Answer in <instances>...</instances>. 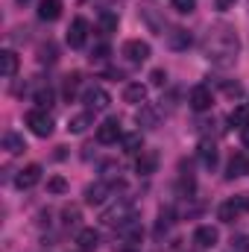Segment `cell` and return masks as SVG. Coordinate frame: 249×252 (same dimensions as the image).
<instances>
[{
	"mask_svg": "<svg viewBox=\"0 0 249 252\" xmlns=\"http://www.w3.org/2000/svg\"><path fill=\"white\" fill-rule=\"evenodd\" d=\"M202 53L214 67H232L238 62V53H241V38L232 27L217 24L208 30V35L202 41Z\"/></svg>",
	"mask_w": 249,
	"mask_h": 252,
	"instance_id": "1",
	"label": "cell"
},
{
	"mask_svg": "<svg viewBox=\"0 0 249 252\" xmlns=\"http://www.w3.org/2000/svg\"><path fill=\"white\" fill-rule=\"evenodd\" d=\"M244 214H249V193H238V196L226 199V202L217 208V217H220L223 223H235V220H241Z\"/></svg>",
	"mask_w": 249,
	"mask_h": 252,
	"instance_id": "2",
	"label": "cell"
},
{
	"mask_svg": "<svg viewBox=\"0 0 249 252\" xmlns=\"http://www.w3.org/2000/svg\"><path fill=\"white\" fill-rule=\"evenodd\" d=\"M27 126H30L32 135H38V138H50V135H53V118H50L47 109H32V112H27Z\"/></svg>",
	"mask_w": 249,
	"mask_h": 252,
	"instance_id": "3",
	"label": "cell"
},
{
	"mask_svg": "<svg viewBox=\"0 0 249 252\" xmlns=\"http://www.w3.org/2000/svg\"><path fill=\"white\" fill-rule=\"evenodd\" d=\"M82 103H85L88 112H106L109 103H112V97H109V91L103 85H88L82 91Z\"/></svg>",
	"mask_w": 249,
	"mask_h": 252,
	"instance_id": "4",
	"label": "cell"
},
{
	"mask_svg": "<svg viewBox=\"0 0 249 252\" xmlns=\"http://www.w3.org/2000/svg\"><path fill=\"white\" fill-rule=\"evenodd\" d=\"M187 103H190L193 112H208L214 106V94H211L208 85H193L190 94H187Z\"/></svg>",
	"mask_w": 249,
	"mask_h": 252,
	"instance_id": "5",
	"label": "cell"
},
{
	"mask_svg": "<svg viewBox=\"0 0 249 252\" xmlns=\"http://www.w3.org/2000/svg\"><path fill=\"white\" fill-rule=\"evenodd\" d=\"M85 41H88V21L85 18H73L70 27H67V44L73 50H82Z\"/></svg>",
	"mask_w": 249,
	"mask_h": 252,
	"instance_id": "6",
	"label": "cell"
},
{
	"mask_svg": "<svg viewBox=\"0 0 249 252\" xmlns=\"http://www.w3.org/2000/svg\"><path fill=\"white\" fill-rule=\"evenodd\" d=\"M129 217H132V202H129V199H124V202H118V205L106 208L100 220H103L106 226H121V223H126Z\"/></svg>",
	"mask_w": 249,
	"mask_h": 252,
	"instance_id": "7",
	"label": "cell"
},
{
	"mask_svg": "<svg viewBox=\"0 0 249 252\" xmlns=\"http://www.w3.org/2000/svg\"><path fill=\"white\" fill-rule=\"evenodd\" d=\"M150 53H153V50H150V44H147V41H141V38H129V41L124 44V56L132 64L147 62V59H150Z\"/></svg>",
	"mask_w": 249,
	"mask_h": 252,
	"instance_id": "8",
	"label": "cell"
},
{
	"mask_svg": "<svg viewBox=\"0 0 249 252\" xmlns=\"http://www.w3.org/2000/svg\"><path fill=\"white\" fill-rule=\"evenodd\" d=\"M118 138H124V129H121V121L118 118H109L97 126V141L100 144H115Z\"/></svg>",
	"mask_w": 249,
	"mask_h": 252,
	"instance_id": "9",
	"label": "cell"
},
{
	"mask_svg": "<svg viewBox=\"0 0 249 252\" xmlns=\"http://www.w3.org/2000/svg\"><path fill=\"white\" fill-rule=\"evenodd\" d=\"M41 182V164H27L24 170H18V176H15V185L21 190L32 188V185H38Z\"/></svg>",
	"mask_w": 249,
	"mask_h": 252,
	"instance_id": "10",
	"label": "cell"
},
{
	"mask_svg": "<svg viewBox=\"0 0 249 252\" xmlns=\"http://www.w3.org/2000/svg\"><path fill=\"white\" fill-rule=\"evenodd\" d=\"M249 173V156L247 153H235L226 164V179H241Z\"/></svg>",
	"mask_w": 249,
	"mask_h": 252,
	"instance_id": "11",
	"label": "cell"
},
{
	"mask_svg": "<svg viewBox=\"0 0 249 252\" xmlns=\"http://www.w3.org/2000/svg\"><path fill=\"white\" fill-rule=\"evenodd\" d=\"M135 170H138L141 176H150V173H156V170H158V153H156V150H141Z\"/></svg>",
	"mask_w": 249,
	"mask_h": 252,
	"instance_id": "12",
	"label": "cell"
},
{
	"mask_svg": "<svg viewBox=\"0 0 249 252\" xmlns=\"http://www.w3.org/2000/svg\"><path fill=\"white\" fill-rule=\"evenodd\" d=\"M217 241H220V235H217V229H214V226H199V229L193 232V244H196V247H202V250L217 247Z\"/></svg>",
	"mask_w": 249,
	"mask_h": 252,
	"instance_id": "13",
	"label": "cell"
},
{
	"mask_svg": "<svg viewBox=\"0 0 249 252\" xmlns=\"http://www.w3.org/2000/svg\"><path fill=\"white\" fill-rule=\"evenodd\" d=\"M109 190H112L109 182H94V185L85 188V202H88V205H103L106 196H109Z\"/></svg>",
	"mask_w": 249,
	"mask_h": 252,
	"instance_id": "14",
	"label": "cell"
},
{
	"mask_svg": "<svg viewBox=\"0 0 249 252\" xmlns=\"http://www.w3.org/2000/svg\"><path fill=\"white\" fill-rule=\"evenodd\" d=\"M118 235H121L124 241H141V238H144L141 220H138V217H129L126 223H121V226H118Z\"/></svg>",
	"mask_w": 249,
	"mask_h": 252,
	"instance_id": "15",
	"label": "cell"
},
{
	"mask_svg": "<svg viewBox=\"0 0 249 252\" xmlns=\"http://www.w3.org/2000/svg\"><path fill=\"white\" fill-rule=\"evenodd\" d=\"M3 150H6L9 156H21V153L27 150L24 135H18V132H3Z\"/></svg>",
	"mask_w": 249,
	"mask_h": 252,
	"instance_id": "16",
	"label": "cell"
},
{
	"mask_svg": "<svg viewBox=\"0 0 249 252\" xmlns=\"http://www.w3.org/2000/svg\"><path fill=\"white\" fill-rule=\"evenodd\" d=\"M62 0H38V18L41 21H59Z\"/></svg>",
	"mask_w": 249,
	"mask_h": 252,
	"instance_id": "17",
	"label": "cell"
},
{
	"mask_svg": "<svg viewBox=\"0 0 249 252\" xmlns=\"http://www.w3.org/2000/svg\"><path fill=\"white\" fill-rule=\"evenodd\" d=\"M167 47H170V50H187V47H190V32L182 30V27L170 30V32H167Z\"/></svg>",
	"mask_w": 249,
	"mask_h": 252,
	"instance_id": "18",
	"label": "cell"
},
{
	"mask_svg": "<svg viewBox=\"0 0 249 252\" xmlns=\"http://www.w3.org/2000/svg\"><path fill=\"white\" fill-rule=\"evenodd\" d=\"M124 100L126 103H132V106H144V100H147V85H141V82L126 85L124 88Z\"/></svg>",
	"mask_w": 249,
	"mask_h": 252,
	"instance_id": "19",
	"label": "cell"
},
{
	"mask_svg": "<svg viewBox=\"0 0 249 252\" xmlns=\"http://www.w3.org/2000/svg\"><path fill=\"white\" fill-rule=\"evenodd\" d=\"M76 244H79L82 252H94L100 247V232H97V229H82L79 238H76Z\"/></svg>",
	"mask_w": 249,
	"mask_h": 252,
	"instance_id": "20",
	"label": "cell"
},
{
	"mask_svg": "<svg viewBox=\"0 0 249 252\" xmlns=\"http://www.w3.org/2000/svg\"><path fill=\"white\" fill-rule=\"evenodd\" d=\"M199 161H202L205 170H214L217 167V147L211 141H202L199 144Z\"/></svg>",
	"mask_w": 249,
	"mask_h": 252,
	"instance_id": "21",
	"label": "cell"
},
{
	"mask_svg": "<svg viewBox=\"0 0 249 252\" xmlns=\"http://www.w3.org/2000/svg\"><path fill=\"white\" fill-rule=\"evenodd\" d=\"M0 73H3L6 79H12V76L18 73V56H15L12 50H3V53H0Z\"/></svg>",
	"mask_w": 249,
	"mask_h": 252,
	"instance_id": "22",
	"label": "cell"
},
{
	"mask_svg": "<svg viewBox=\"0 0 249 252\" xmlns=\"http://www.w3.org/2000/svg\"><path fill=\"white\" fill-rule=\"evenodd\" d=\"M94 124V118H91V112H79V115H73L70 118V124H67V129L73 132V135H82L88 126Z\"/></svg>",
	"mask_w": 249,
	"mask_h": 252,
	"instance_id": "23",
	"label": "cell"
},
{
	"mask_svg": "<svg viewBox=\"0 0 249 252\" xmlns=\"http://www.w3.org/2000/svg\"><path fill=\"white\" fill-rule=\"evenodd\" d=\"M229 124L238 126V129L249 126V109H247V106H235V109L229 112Z\"/></svg>",
	"mask_w": 249,
	"mask_h": 252,
	"instance_id": "24",
	"label": "cell"
},
{
	"mask_svg": "<svg viewBox=\"0 0 249 252\" xmlns=\"http://www.w3.org/2000/svg\"><path fill=\"white\" fill-rule=\"evenodd\" d=\"M53 97H56V94H53L50 85H38V88H35V103H38V109H50V106H53Z\"/></svg>",
	"mask_w": 249,
	"mask_h": 252,
	"instance_id": "25",
	"label": "cell"
},
{
	"mask_svg": "<svg viewBox=\"0 0 249 252\" xmlns=\"http://www.w3.org/2000/svg\"><path fill=\"white\" fill-rule=\"evenodd\" d=\"M173 226V208H161V214H158V223H156V238H161L167 229Z\"/></svg>",
	"mask_w": 249,
	"mask_h": 252,
	"instance_id": "26",
	"label": "cell"
},
{
	"mask_svg": "<svg viewBox=\"0 0 249 252\" xmlns=\"http://www.w3.org/2000/svg\"><path fill=\"white\" fill-rule=\"evenodd\" d=\"M141 18H144V21L150 24V30H153V32L164 35V21H161V18H158V15L153 12V9H144V12H141Z\"/></svg>",
	"mask_w": 249,
	"mask_h": 252,
	"instance_id": "27",
	"label": "cell"
},
{
	"mask_svg": "<svg viewBox=\"0 0 249 252\" xmlns=\"http://www.w3.org/2000/svg\"><path fill=\"white\" fill-rule=\"evenodd\" d=\"M121 141H124V153H141V147H144V138H141V132L124 135Z\"/></svg>",
	"mask_w": 249,
	"mask_h": 252,
	"instance_id": "28",
	"label": "cell"
},
{
	"mask_svg": "<svg viewBox=\"0 0 249 252\" xmlns=\"http://www.w3.org/2000/svg\"><path fill=\"white\" fill-rule=\"evenodd\" d=\"M100 30L109 35V32H115L118 30V15L115 12H100Z\"/></svg>",
	"mask_w": 249,
	"mask_h": 252,
	"instance_id": "29",
	"label": "cell"
},
{
	"mask_svg": "<svg viewBox=\"0 0 249 252\" xmlns=\"http://www.w3.org/2000/svg\"><path fill=\"white\" fill-rule=\"evenodd\" d=\"M79 79H82L79 73H67V76H64V97H67V100L76 97V91H79Z\"/></svg>",
	"mask_w": 249,
	"mask_h": 252,
	"instance_id": "30",
	"label": "cell"
},
{
	"mask_svg": "<svg viewBox=\"0 0 249 252\" xmlns=\"http://www.w3.org/2000/svg\"><path fill=\"white\" fill-rule=\"evenodd\" d=\"M38 62L41 64H53L56 62V44H53V41L41 44V50H38Z\"/></svg>",
	"mask_w": 249,
	"mask_h": 252,
	"instance_id": "31",
	"label": "cell"
},
{
	"mask_svg": "<svg viewBox=\"0 0 249 252\" xmlns=\"http://www.w3.org/2000/svg\"><path fill=\"white\" fill-rule=\"evenodd\" d=\"M138 124L156 126V124H158V118H156V112H153L150 106H141V112H138Z\"/></svg>",
	"mask_w": 249,
	"mask_h": 252,
	"instance_id": "32",
	"label": "cell"
},
{
	"mask_svg": "<svg viewBox=\"0 0 249 252\" xmlns=\"http://www.w3.org/2000/svg\"><path fill=\"white\" fill-rule=\"evenodd\" d=\"M62 217H64L62 223L67 226V229H70V226H76V223H79V208H73V205H70V208H64Z\"/></svg>",
	"mask_w": 249,
	"mask_h": 252,
	"instance_id": "33",
	"label": "cell"
},
{
	"mask_svg": "<svg viewBox=\"0 0 249 252\" xmlns=\"http://www.w3.org/2000/svg\"><path fill=\"white\" fill-rule=\"evenodd\" d=\"M173 9H176L179 15H190V12L196 9V0H173Z\"/></svg>",
	"mask_w": 249,
	"mask_h": 252,
	"instance_id": "34",
	"label": "cell"
},
{
	"mask_svg": "<svg viewBox=\"0 0 249 252\" xmlns=\"http://www.w3.org/2000/svg\"><path fill=\"white\" fill-rule=\"evenodd\" d=\"M47 190L50 193H64L67 190V182H64L62 176H53V179H47Z\"/></svg>",
	"mask_w": 249,
	"mask_h": 252,
	"instance_id": "35",
	"label": "cell"
},
{
	"mask_svg": "<svg viewBox=\"0 0 249 252\" xmlns=\"http://www.w3.org/2000/svg\"><path fill=\"white\" fill-rule=\"evenodd\" d=\"M109 53H112V50H109V44H100V47H94L91 59H94V62H106V59H109Z\"/></svg>",
	"mask_w": 249,
	"mask_h": 252,
	"instance_id": "36",
	"label": "cell"
},
{
	"mask_svg": "<svg viewBox=\"0 0 249 252\" xmlns=\"http://www.w3.org/2000/svg\"><path fill=\"white\" fill-rule=\"evenodd\" d=\"M150 79H153V85H164V82H167V73L158 67V70H153V73H150Z\"/></svg>",
	"mask_w": 249,
	"mask_h": 252,
	"instance_id": "37",
	"label": "cell"
},
{
	"mask_svg": "<svg viewBox=\"0 0 249 252\" xmlns=\"http://www.w3.org/2000/svg\"><path fill=\"white\" fill-rule=\"evenodd\" d=\"M223 88H226V94H229V97H241V94H244V88H241V82H235V85H232V82H226Z\"/></svg>",
	"mask_w": 249,
	"mask_h": 252,
	"instance_id": "38",
	"label": "cell"
},
{
	"mask_svg": "<svg viewBox=\"0 0 249 252\" xmlns=\"http://www.w3.org/2000/svg\"><path fill=\"white\" fill-rule=\"evenodd\" d=\"M238 0H214V6H217V12H229L232 6H235Z\"/></svg>",
	"mask_w": 249,
	"mask_h": 252,
	"instance_id": "39",
	"label": "cell"
},
{
	"mask_svg": "<svg viewBox=\"0 0 249 252\" xmlns=\"http://www.w3.org/2000/svg\"><path fill=\"white\" fill-rule=\"evenodd\" d=\"M241 141H244V147L249 150V126H244V129H241Z\"/></svg>",
	"mask_w": 249,
	"mask_h": 252,
	"instance_id": "40",
	"label": "cell"
},
{
	"mask_svg": "<svg viewBox=\"0 0 249 252\" xmlns=\"http://www.w3.org/2000/svg\"><path fill=\"white\" fill-rule=\"evenodd\" d=\"M118 252H135V250H118Z\"/></svg>",
	"mask_w": 249,
	"mask_h": 252,
	"instance_id": "41",
	"label": "cell"
},
{
	"mask_svg": "<svg viewBox=\"0 0 249 252\" xmlns=\"http://www.w3.org/2000/svg\"><path fill=\"white\" fill-rule=\"evenodd\" d=\"M18 3H27V0H18Z\"/></svg>",
	"mask_w": 249,
	"mask_h": 252,
	"instance_id": "42",
	"label": "cell"
}]
</instances>
